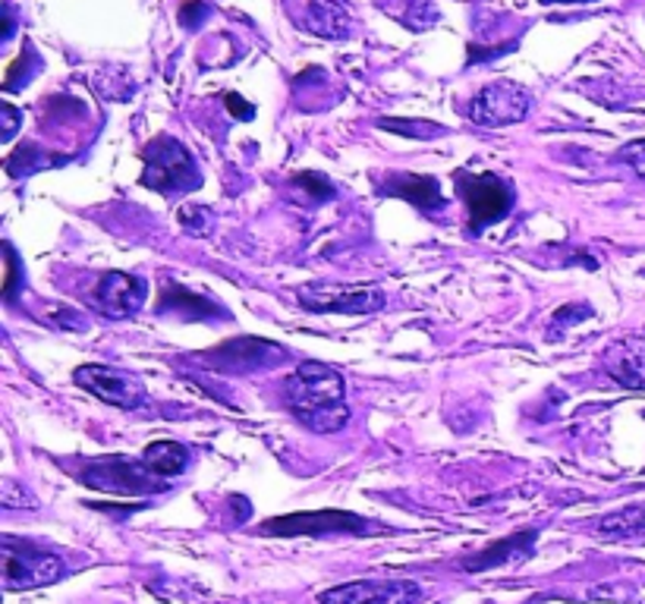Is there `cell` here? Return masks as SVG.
Returning a JSON list of instances; mask_svg holds the SVG:
<instances>
[{"instance_id": "6da1fadb", "label": "cell", "mask_w": 645, "mask_h": 604, "mask_svg": "<svg viewBox=\"0 0 645 604\" xmlns=\"http://www.w3.org/2000/svg\"><path fill=\"white\" fill-rule=\"evenodd\" d=\"M284 394H287L293 416L309 432L328 435V432H340L350 422V406L343 403L347 384L340 372L325 362H303L287 378Z\"/></svg>"}, {"instance_id": "7a4b0ae2", "label": "cell", "mask_w": 645, "mask_h": 604, "mask_svg": "<svg viewBox=\"0 0 645 604\" xmlns=\"http://www.w3.org/2000/svg\"><path fill=\"white\" fill-rule=\"evenodd\" d=\"M0 563H3V589L25 592L39 585L57 583L63 576V561L57 554L44 551L35 542L3 536L0 539Z\"/></svg>"}, {"instance_id": "3957f363", "label": "cell", "mask_w": 645, "mask_h": 604, "mask_svg": "<svg viewBox=\"0 0 645 604\" xmlns=\"http://www.w3.org/2000/svg\"><path fill=\"white\" fill-rule=\"evenodd\" d=\"M142 183L165 192V195H183L189 189L199 187L202 177H199V167H195L183 142H177L170 136H158L146 148V177H142Z\"/></svg>"}, {"instance_id": "277c9868", "label": "cell", "mask_w": 645, "mask_h": 604, "mask_svg": "<svg viewBox=\"0 0 645 604\" xmlns=\"http://www.w3.org/2000/svg\"><path fill=\"white\" fill-rule=\"evenodd\" d=\"M457 192L469 211V227L482 230L507 218L514 209V187L498 173H457Z\"/></svg>"}, {"instance_id": "5b68a950", "label": "cell", "mask_w": 645, "mask_h": 604, "mask_svg": "<svg viewBox=\"0 0 645 604\" xmlns=\"http://www.w3.org/2000/svg\"><path fill=\"white\" fill-rule=\"evenodd\" d=\"M337 532H356L366 536L372 532V522L366 517H356L347 510H306V513H287V517H271L258 522V536H337Z\"/></svg>"}, {"instance_id": "8992f818", "label": "cell", "mask_w": 645, "mask_h": 604, "mask_svg": "<svg viewBox=\"0 0 645 604\" xmlns=\"http://www.w3.org/2000/svg\"><path fill=\"white\" fill-rule=\"evenodd\" d=\"M529 107H532V95L529 88L514 80H500L482 88L479 95L473 98L469 107V117L479 126L488 129H498V126L520 124L529 117Z\"/></svg>"}, {"instance_id": "52a82bcc", "label": "cell", "mask_w": 645, "mask_h": 604, "mask_svg": "<svg viewBox=\"0 0 645 604\" xmlns=\"http://www.w3.org/2000/svg\"><path fill=\"white\" fill-rule=\"evenodd\" d=\"M83 481L88 488H102L114 495H148V491H165L167 481H155V473L146 463H133L124 457H105L98 463H88L83 469Z\"/></svg>"}, {"instance_id": "ba28073f", "label": "cell", "mask_w": 645, "mask_h": 604, "mask_svg": "<svg viewBox=\"0 0 645 604\" xmlns=\"http://www.w3.org/2000/svg\"><path fill=\"white\" fill-rule=\"evenodd\" d=\"M299 306L309 312L369 315L384 309V293L376 287H337V284H309L296 293Z\"/></svg>"}, {"instance_id": "9c48e42d", "label": "cell", "mask_w": 645, "mask_h": 604, "mask_svg": "<svg viewBox=\"0 0 645 604\" xmlns=\"http://www.w3.org/2000/svg\"><path fill=\"white\" fill-rule=\"evenodd\" d=\"M76 384L92 396L105 400L120 410H139L146 403V384L129 372H120L114 365H80Z\"/></svg>"}, {"instance_id": "30bf717a", "label": "cell", "mask_w": 645, "mask_h": 604, "mask_svg": "<svg viewBox=\"0 0 645 604\" xmlns=\"http://www.w3.org/2000/svg\"><path fill=\"white\" fill-rule=\"evenodd\" d=\"M422 585L413 580H356L347 585H334L318 595L321 604H419Z\"/></svg>"}, {"instance_id": "8fae6325", "label": "cell", "mask_w": 645, "mask_h": 604, "mask_svg": "<svg viewBox=\"0 0 645 604\" xmlns=\"http://www.w3.org/2000/svg\"><path fill=\"white\" fill-rule=\"evenodd\" d=\"M284 347L262 340V337H236L228 340L221 347H214L202 356V362H209L221 372H258V369H271L284 359Z\"/></svg>"}, {"instance_id": "7c38bea8", "label": "cell", "mask_w": 645, "mask_h": 604, "mask_svg": "<svg viewBox=\"0 0 645 604\" xmlns=\"http://www.w3.org/2000/svg\"><path fill=\"white\" fill-rule=\"evenodd\" d=\"M148 284L136 274L124 272H110L102 277L98 290H95V299H98V309L107 315V318H129L142 309L146 303Z\"/></svg>"}, {"instance_id": "4fadbf2b", "label": "cell", "mask_w": 645, "mask_h": 604, "mask_svg": "<svg viewBox=\"0 0 645 604\" xmlns=\"http://www.w3.org/2000/svg\"><path fill=\"white\" fill-rule=\"evenodd\" d=\"M381 195H391V199H403L410 205H416L425 214H441L447 209L444 195H441V183L437 177H419V173H388L378 187Z\"/></svg>"}, {"instance_id": "5bb4252c", "label": "cell", "mask_w": 645, "mask_h": 604, "mask_svg": "<svg viewBox=\"0 0 645 604\" xmlns=\"http://www.w3.org/2000/svg\"><path fill=\"white\" fill-rule=\"evenodd\" d=\"M604 372L614 378L621 388L645 391V337H624L604 350Z\"/></svg>"}, {"instance_id": "9a60e30c", "label": "cell", "mask_w": 645, "mask_h": 604, "mask_svg": "<svg viewBox=\"0 0 645 604\" xmlns=\"http://www.w3.org/2000/svg\"><path fill=\"white\" fill-rule=\"evenodd\" d=\"M158 312L177 315L183 321H209V318H228L224 306H218L214 299L202 296V293L189 290L183 284L165 280L161 293H158Z\"/></svg>"}, {"instance_id": "2e32d148", "label": "cell", "mask_w": 645, "mask_h": 604, "mask_svg": "<svg viewBox=\"0 0 645 604\" xmlns=\"http://www.w3.org/2000/svg\"><path fill=\"white\" fill-rule=\"evenodd\" d=\"M299 25L321 39H350L353 35V17L343 7V0H306L303 13L296 17Z\"/></svg>"}, {"instance_id": "e0dca14e", "label": "cell", "mask_w": 645, "mask_h": 604, "mask_svg": "<svg viewBox=\"0 0 645 604\" xmlns=\"http://www.w3.org/2000/svg\"><path fill=\"white\" fill-rule=\"evenodd\" d=\"M536 536H539V532H517V536H507L504 542L488 544V548H485L482 554H476V558H466L463 566H466L469 573H476V570H491V566H500V563L522 561V558L532 551Z\"/></svg>"}, {"instance_id": "ac0fdd59", "label": "cell", "mask_w": 645, "mask_h": 604, "mask_svg": "<svg viewBox=\"0 0 645 604\" xmlns=\"http://www.w3.org/2000/svg\"><path fill=\"white\" fill-rule=\"evenodd\" d=\"M142 463L158 479H173L189 466V451L177 441H151L142 451Z\"/></svg>"}, {"instance_id": "d6986e66", "label": "cell", "mask_w": 645, "mask_h": 604, "mask_svg": "<svg viewBox=\"0 0 645 604\" xmlns=\"http://www.w3.org/2000/svg\"><path fill=\"white\" fill-rule=\"evenodd\" d=\"M180 218V227L187 230L189 236H209L211 227H214V211L205 209V205H183L177 211Z\"/></svg>"}, {"instance_id": "ffe728a7", "label": "cell", "mask_w": 645, "mask_h": 604, "mask_svg": "<svg viewBox=\"0 0 645 604\" xmlns=\"http://www.w3.org/2000/svg\"><path fill=\"white\" fill-rule=\"evenodd\" d=\"M293 183L303 189L306 195H309V202H328L334 199V183L328 177H321V173H313V170H303V173H296L293 177Z\"/></svg>"}, {"instance_id": "44dd1931", "label": "cell", "mask_w": 645, "mask_h": 604, "mask_svg": "<svg viewBox=\"0 0 645 604\" xmlns=\"http://www.w3.org/2000/svg\"><path fill=\"white\" fill-rule=\"evenodd\" d=\"M381 129L388 133H403V136H413V139H432V136H444V129L437 124H425V120H396V117H384Z\"/></svg>"}, {"instance_id": "7402d4cb", "label": "cell", "mask_w": 645, "mask_h": 604, "mask_svg": "<svg viewBox=\"0 0 645 604\" xmlns=\"http://www.w3.org/2000/svg\"><path fill=\"white\" fill-rule=\"evenodd\" d=\"M0 500H3L7 510H17V507L35 510V507H39V500L32 498V495L25 491V485H20L17 479H3V485H0Z\"/></svg>"}, {"instance_id": "603a6c76", "label": "cell", "mask_w": 645, "mask_h": 604, "mask_svg": "<svg viewBox=\"0 0 645 604\" xmlns=\"http://www.w3.org/2000/svg\"><path fill=\"white\" fill-rule=\"evenodd\" d=\"M3 265H7V274H3V287H0V293H3V299H7V303H13L22 277H20V258H17V252H13L10 243H3Z\"/></svg>"}, {"instance_id": "cb8c5ba5", "label": "cell", "mask_w": 645, "mask_h": 604, "mask_svg": "<svg viewBox=\"0 0 645 604\" xmlns=\"http://www.w3.org/2000/svg\"><path fill=\"white\" fill-rule=\"evenodd\" d=\"M47 321L63 328V331H88V318L83 312H76V309H70V306H54L47 312Z\"/></svg>"}, {"instance_id": "d4e9b609", "label": "cell", "mask_w": 645, "mask_h": 604, "mask_svg": "<svg viewBox=\"0 0 645 604\" xmlns=\"http://www.w3.org/2000/svg\"><path fill=\"white\" fill-rule=\"evenodd\" d=\"M209 3H202V0H187L183 7H180V22L187 25V29H195V25H202V20L209 17Z\"/></svg>"}, {"instance_id": "484cf974", "label": "cell", "mask_w": 645, "mask_h": 604, "mask_svg": "<svg viewBox=\"0 0 645 604\" xmlns=\"http://www.w3.org/2000/svg\"><path fill=\"white\" fill-rule=\"evenodd\" d=\"M621 161H626L639 177H645V139H636V142L621 148Z\"/></svg>"}, {"instance_id": "4316f807", "label": "cell", "mask_w": 645, "mask_h": 604, "mask_svg": "<svg viewBox=\"0 0 645 604\" xmlns=\"http://www.w3.org/2000/svg\"><path fill=\"white\" fill-rule=\"evenodd\" d=\"M224 105H228V110L236 120H252V117H255V107H252L250 102H243L236 92H228V95H224Z\"/></svg>"}, {"instance_id": "83f0119b", "label": "cell", "mask_w": 645, "mask_h": 604, "mask_svg": "<svg viewBox=\"0 0 645 604\" xmlns=\"http://www.w3.org/2000/svg\"><path fill=\"white\" fill-rule=\"evenodd\" d=\"M0 114H3V133H0V139L10 142L13 133H17V126H20V110L10 105V102H3V105H0Z\"/></svg>"}, {"instance_id": "f1b7e54d", "label": "cell", "mask_w": 645, "mask_h": 604, "mask_svg": "<svg viewBox=\"0 0 645 604\" xmlns=\"http://www.w3.org/2000/svg\"><path fill=\"white\" fill-rule=\"evenodd\" d=\"M13 29H17L13 7H10V3H3V35H0V42H10V39H13Z\"/></svg>"}, {"instance_id": "f546056e", "label": "cell", "mask_w": 645, "mask_h": 604, "mask_svg": "<svg viewBox=\"0 0 645 604\" xmlns=\"http://www.w3.org/2000/svg\"><path fill=\"white\" fill-rule=\"evenodd\" d=\"M589 315V309H580V306H567V309H561V312L554 315V325L561 328L567 318H585Z\"/></svg>"}, {"instance_id": "4dcf8cb0", "label": "cell", "mask_w": 645, "mask_h": 604, "mask_svg": "<svg viewBox=\"0 0 645 604\" xmlns=\"http://www.w3.org/2000/svg\"><path fill=\"white\" fill-rule=\"evenodd\" d=\"M541 3H589V0H541Z\"/></svg>"}, {"instance_id": "1f68e13d", "label": "cell", "mask_w": 645, "mask_h": 604, "mask_svg": "<svg viewBox=\"0 0 645 604\" xmlns=\"http://www.w3.org/2000/svg\"><path fill=\"white\" fill-rule=\"evenodd\" d=\"M643 520H645V507H643Z\"/></svg>"}]
</instances>
